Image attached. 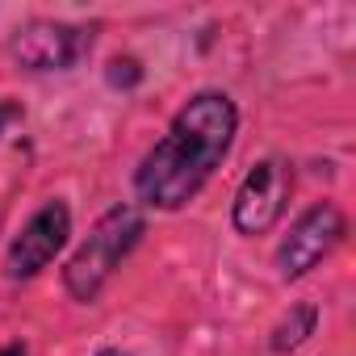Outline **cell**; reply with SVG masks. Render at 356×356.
I'll return each instance as SVG.
<instances>
[{
	"label": "cell",
	"mask_w": 356,
	"mask_h": 356,
	"mask_svg": "<svg viewBox=\"0 0 356 356\" xmlns=\"http://www.w3.org/2000/svg\"><path fill=\"white\" fill-rule=\"evenodd\" d=\"M235 138V105L222 92H202L176 113L172 130L155 151L143 159L134 185L147 206L181 210L197 189L210 181V172L222 163Z\"/></svg>",
	"instance_id": "1"
},
{
	"label": "cell",
	"mask_w": 356,
	"mask_h": 356,
	"mask_svg": "<svg viewBox=\"0 0 356 356\" xmlns=\"http://www.w3.org/2000/svg\"><path fill=\"white\" fill-rule=\"evenodd\" d=\"M138 235H143V214L134 206H113L92 227V235L80 243V252L72 256V264L63 268V281H67L72 298L92 302L101 293V285L113 277V268L126 260V252L138 243Z\"/></svg>",
	"instance_id": "2"
},
{
	"label": "cell",
	"mask_w": 356,
	"mask_h": 356,
	"mask_svg": "<svg viewBox=\"0 0 356 356\" xmlns=\"http://www.w3.org/2000/svg\"><path fill=\"white\" fill-rule=\"evenodd\" d=\"M289 189H293V172H289L285 159L256 163L248 172V181L239 185V193H235V227L243 235H264L281 218V210L289 202Z\"/></svg>",
	"instance_id": "3"
},
{
	"label": "cell",
	"mask_w": 356,
	"mask_h": 356,
	"mask_svg": "<svg viewBox=\"0 0 356 356\" xmlns=\"http://www.w3.org/2000/svg\"><path fill=\"white\" fill-rule=\"evenodd\" d=\"M92 47V30L84 26H63V22H34L13 34V59L34 72H63L76 67Z\"/></svg>",
	"instance_id": "4"
},
{
	"label": "cell",
	"mask_w": 356,
	"mask_h": 356,
	"mask_svg": "<svg viewBox=\"0 0 356 356\" xmlns=\"http://www.w3.org/2000/svg\"><path fill=\"white\" fill-rule=\"evenodd\" d=\"M339 239H343V214H339L331 202L310 206V210L293 222V231L285 235V243H281V252H277L281 277H302V273H310Z\"/></svg>",
	"instance_id": "5"
},
{
	"label": "cell",
	"mask_w": 356,
	"mask_h": 356,
	"mask_svg": "<svg viewBox=\"0 0 356 356\" xmlns=\"http://www.w3.org/2000/svg\"><path fill=\"white\" fill-rule=\"evenodd\" d=\"M67 227H72L67 206H63V202H47V206L22 227V235L13 239L9 260H5V273H9L13 281H22V277H34L38 268H47V264L55 260V252L63 248Z\"/></svg>",
	"instance_id": "6"
},
{
	"label": "cell",
	"mask_w": 356,
	"mask_h": 356,
	"mask_svg": "<svg viewBox=\"0 0 356 356\" xmlns=\"http://www.w3.org/2000/svg\"><path fill=\"white\" fill-rule=\"evenodd\" d=\"M310 327H314V310L306 306V310H302V318H298V327H289V323H285V327L277 331V339H273V343H277V348H293V343H298Z\"/></svg>",
	"instance_id": "7"
},
{
	"label": "cell",
	"mask_w": 356,
	"mask_h": 356,
	"mask_svg": "<svg viewBox=\"0 0 356 356\" xmlns=\"http://www.w3.org/2000/svg\"><path fill=\"white\" fill-rule=\"evenodd\" d=\"M109 80H113V84H134L138 72H134L130 59H113V63H109Z\"/></svg>",
	"instance_id": "8"
},
{
	"label": "cell",
	"mask_w": 356,
	"mask_h": 356,
	"mask_svg": "<svg viewBox=\"0 0 356 356\" xmlns=\"http://www.w3.org/2000/svg\"><path fill=\"white\" fill-rule=\"evenodd\" d=\"M22 118V105H13V101H0V134H5V126H13Z\"/></svg>",
	"instance_id": "9"
},
{
	"label": "cell",
	"mask_w": 356,
	"mask_h": 356,
	"mask_svg": "<svg viewBox=\"0 0 356 356\" xmlns=\"http://www.w3.org/2000/svg\"><path fill=\"white\" fill-rule=\"evenodd\" d=\"M0 356H26V348H22V343H9L5 352H0Z\"/></svg>",
	"instance_id": "10"
},
{
	"label": "cell",
	"mask_w": 356,
	"mask_h": 356,
	"mask_svg": "<svg viewBox=\"0 0 356 356\" xmlns=\"http://www.w3.org/2000/svg\"><path fill=\"white\" fill-rule=\"evenodd\" d=\"M97 356H126V352H118V348H105V352H97Z\"/></svg>",
	"instance_id": "11"
}]
</instances>
